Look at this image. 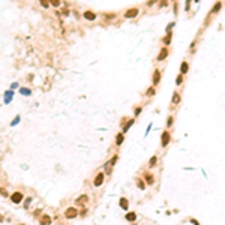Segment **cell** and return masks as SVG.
I'll return each mask as SVG.
<instances>
[{"instance_id":"d4e9b609","label":"cell","mask_w":225,"mask_h":225,"mask_svg":"<svg viewBox=\"0 0 225 225\" xmlns=\"http://www.w3.org/2000/svg\"><path fill=\"white\" fill-rule=\"evenodd\" d=\"M132 123H134V120H129V122H128V125H126V128H125V131H126V129H129V128H131V125H132Z\"/></svg>"},{"instance_id":"f1b7e54d","label":"cell","mask_w":225,"mask_h":225,"mask_svg":"<svg viewBox=\"0 0 225 225\" xmlns=\"http://www.w3.org/2000/svg\"><path fill=\"white\" fill-rule=\"evenodd\" d=\"M155 2H156V0H150V2H149L147 5H149V6H152V5H153V3H155Z\"/></svg>"},{"instance_id":"5bb4252c","label":"cell","mask_w":225,"mask_h":225,"mask_svg":"<svg viewBox=\"0 0 225 225\" xmlns=\"http://www.w3.org/2000/svg\"><path fill=\"white\" fill-rule=\"evenodd\" d=\"M180 102V96H179V93H174L173 95V104H179Z\"/></svg>"},{"instance_id":"44dd1931","label":"cell","mask_w":225,"mask_h":225,"mask_svg":"<svg viewBox=\"0 0 225 225\" xmlns=\"http://www.w3.org/2000/svg\"><path fill=\"white\" fill-rule=\"evenodd\" d=\"M0 195H3V197H8V192H6V189L0 188Z\"/></svg>"},{"instance_id":"484cf974","label":"cell","mask_w":225,"mask_h":225,"mask_svg":"<svg viewBox=\"0 0 225 225\" xmlns=\"http://www.w3.org/2000/svg\"><path fill=\"white\" fill-rule=\"evenodd\" d=\"M140 112H141V108H140V107H138V108H137V110H135V116H138Z\"/></svg>"},{"instance_id":"4316f807","label":"cell","mask_w":225,"mask_h":225,"mask_svg":"<svg viewBox=\"0 0 225 225\" xmlns=\"http://www.w3.org/2000/svg\"><path fill=\"white\" fill-rule=\"evenodd\" d=\"M176 83H177V84H180V83H182V77L177 78V80H176Z\"/></svg>"},{"instance_id":"e0dca14e","label":"cell","mask_w":225,"mask_h":225,"mask_svg":"<svg viewBox=\"0 0 225 225\" xmlns=\"http://www.w3.org/2000/svg\"><path fill=\"white\" fill-rule=\"evenodd\" d=\"M146 182H147L149 185H152V183H153V176H150V174H146Z\"/></svg>"},{"instance_id":"8992f818","label":"cell","mask_w":225,"mask_h":225,"mask_svg":"<svg viewBox=\"0 0 225 225\" xmlns=\"http://www.w3.org/2000/svg\"><path fill=\"white\" fill-rule=\"evenodd\" d=\"M168 143H170V134L168 132H164L162 134V146H168Z\"/></svg>"},{"instance_id":"83f0119b","label":"cell","mask_w":225,"mask_h":225,"mask_svg":"<svg viewBox=\"0 0 225 225\" xmlns=\"http://www.w3.org/2000/svg\"><path fill=\"white\" fill-rule=\"evenodd\" d=\"M116 161H117V156H112V159H111V164H114Z\"/></svg>"},{"instance_id":"30bf717a","label":"cell","mask_w":225,"mask_h":225,"mask_svg":"<svg viewBox=\"0 0 225 225\" xmlns=\"http://www.w3.org/2000/svg\"><path fill=\"white\" fill-rule=\"evenodd\" d=\"M135 219H137V215H135L134 212H131V213H128V215H126V221H129V222H134Z\"/></svg>"},{"instance_id":"52a82bcc","label":"cell","mask_w":225,"mask_h":225,"mask_svg":"<svg viewBox=\"0 0 225 225\" xmlns=\"http://www.w3.org/2000/svg\"><path fill=\"white\" fill-rule=\"evenodd\" d=\"M51 224V218L48 216V215H44L41 218V225H50Z\"/></svg>"},{"instance_id":"7c38bea8","label":"cell","mask_w":225,"mask_h":225,"mask_svg":"<svg viewBox=\"0 0 225 225\" xmlns=\"http://www.w3.org/2000/svg\"><path fill=\"white\" fill-rule=\"evenodd\" d=\"M119 203H120V206L123 209H128V206H129V203H128V200H126V198H122Z\"/></svg>"},{"instance_id":"d6986e66","label":"cell","mask_w":225,"mask_h":225,"mask_svg":"<svg viewBox=\"0 0 225 225\" xmlns=\"http://www.w3.org/2000/svg\"><path fill=\"white\" fill-rule=\"evenodd\" d=\"M41 5H42L44 8H48L50 6V2L48 0H41Z\"/></svg>"},{"instance_id":"3957f363","label":"cell","mask_w":225,"mask_h":225,"mask_svg":"<svg viewBox=\"0 0 225 225\" xmlns=\"http://www.w3.org/2000/svg\"><path fill=\"white\" fill-rule=\"evenodd\" d=\"M11 200H12L15 204H18V203H21V200H23V194H21V192H15V194L11 197Z\"/></svg>"},{"instance_id":"9a60e30c","label":"cell","mask_w":225,"mask_h":225,"mask_svg":"<svg viewBox=\"0 0 225 225\" xmlns=\"http://www.w3.org/2000/svg\"><path fill=\"white\" fill-rule=\"evenodd\" d=\"M50 2V5L54 6V8H57V6H60V0H48Z\"/></svg>"},{"instance_id":"6da1fadb","label":"cell","mask_w":225,"mask_h":225,"mask_svg":"<svg viewBox=\"0 0 225 225\" xmlns=\"http://www.w3.org/2000/svg\"><path fill=\"white\" fill-rule=\"evenodd\" d=\"M77 215H78V212L75 207H68L66 212H65V216L68 218V219H72V218H75Z\"/></svg>"},{"instance_id":"7a4b0ae2","label":"cell","mask_w":225,"mask_h":225,"mask_svg":"<svg viewBox=\"0 0 225 225\" xmlns=\"http://www.w3.org/2000/svg\"><path fill=\"white\" fill-rule=\"evenodd\" d=\"M137 15H138V9H137V8L128 9V11H126V14H125V17H126V18H135Z\"/></svg>"},{"instance_id":"2e32d148","label":"cell","mask_w":225,"mask_h":225,"mask_svg":"<svg viewBox=\"0 0 225 225\" xmlns=\"http://www.w3.org/2000/svg\"><path fill=\"white\" fill-rule=\"evenodd\" d=\"M180 71H182V74H186V72H188V63H185V62H183L182 66H180Z\"/></svg>"},{"instance_id":"603a6c76","label":"cell","mask_w":225,"mask_h":225,"mask_svg":"<svg viewBox=\"0 0 225 225\" xmlns=\"http://www.w3.org/2000/svg\"><path fill=\"white\" fill-rule=\"evenodd\" d=\"M171 125H173V117H168V120H167V126L170 128Z\"/></svg>"},{"instance_id":"f546056e","label":"cell","mask_w":225,"mask_h":225,"mask_svg":"<svg viewBox=\"0 0 225 225\" xmlns=\"http://www.w3.org/2000/svg\"><path fill=\"white\" fill-rule=\"evenodd\" d=\"M0 222H3V216H0Z\"/></svg>"},{"instance_id":"cb8c5ba5","label":"cell","mask_w":225,"mask_h":225,"mask_svg":"<svg viewBox=\"0 0 225 225\" xmlns=\"http://www.w3.org/2000/svg\"><path fill=\"white\" fill-rule=\"evenodd\" d=\"M138 188H140V189H144V188H146V185L141 182V180H138Z\"/></svg>"},{"instance_id":"ffe728a7","label":"cell","mask_w":225,"mask_h":225,"mask_svg":"<svg viewBox=\"0 0 225 225\" xmlns=\"http://www.w3.org/2000/svg\"><path fill=\"white\" fill-rule=\"evenodd\" d=\"M221 5H222V3H221V2H219V3H216V6H215V8H213V11H212V12H218V11H219V9H221Z\"/></svg>"},{"instance_id":"5b68a950","label":"cell","mask_w":225,"mask_h":225,"mask_svg":"<svg viewBox=\"0 0 225 225\" xmlns=\"http://www.w3.org/2000/svg\"><path fill=\"white\" fill-rule=\"evenodd\" d=\"M102 182H104V173H99L95 177V186H101Z\"/></svg>"},{"instance_id":"7402d4cb","label":"cell","mask_w":225,"mask_h":225,"mask_svg":"<svg viewBox=\"0 0 225 225\" xmlns=\"http://www.w3.org/2000/svg\"><path fill=\"white\" fill-rule=\"evenodd\" d=\"M156 161H158V159H156V156H153V158L150 159V167H153V165L156 164Z\"/></svg>"},{"instance_id":"4fadbf2b","label":"cell","mask_w":225,"mask_h":225,"mask_svg":"<svg viewBox=\"0 0 225 225\" xmlns=\"http://www.w3.org/2000/svg\"><path fill=\"white\" fill-rule=\"evenodd\" d=\"M122 143H123V134H119V135H117V138H116V144H117V146H120Z\"/></svg>"},{"instance_id":"277c9868","label":"cell","mask_w":225,"mask_h":225,"mask_svg":"<svg viewBox=\"0 0 225 225\" xmlns=\"http://www.w3.org/2000/svg\"><path fill=\"white\" fill-rule=\"evenodd\" d=\"M87 200H89L87 195H81L80 198L75 200V204H77V206H83V204H86V203H87Z\"/></svg>"},{"instance_id":"ba28073f","label":"cell","mask_w":225,"mask_h":225,"mask_svg":"<svg viewBox=\"0 0 225 225\" xmlns=\"http://www.w3.org/2000/svg\"><path fill=\"white\" fill-rule=\"evenodd\" d=\"M84 18L89 20V21H93V20L96 18V15L93 14V12H90V11H86V12H84Z\"/></svg>"},{"instance_id":"8fae6325","label":"cell","mask_w":225,"mask_h":225,"mask_svg":"<svg viewBox=\"0 0 225 225\" xmlns=\"http://www.w3.org/2000/svg\"><path fill=\"white\" fill-rule=\"evenodd\" d=\"M159 80H161V74H159V71H155V74H153V84H158Z\"/></svg>"},{"instance_id":"ac0fdd59","label":"cell","mask_w":225,"mask_h":225,"mask_svg":"<svg viewBox=\"0 0 225 225\" xmlns=\"http://www.w3.org/2000/svg\"><path fill=\"white\" fill-rule=\"evenodd\" d=\"M164 42L167 44V45H168V44L171 42V35H170V33H168V35H167V36L164 38Z\"/></svg>"},{"instance_id":"9c48e42d","label":"cell","mask_w":225,"mask_h":225,"mask_svg":"<svg viewBox=\"0 0 225 225\" xmlns=\"http://www.w3.org/2000/svg\"><path fill=\"white\" fill-rule=\"evenodd\" d=\"M167 56H168V50H167V48H162V50H161V54L158 56V60H164Z\"/></svg>"}]
</instances>
